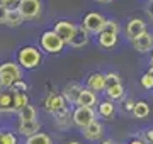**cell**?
<instances>
[{"label":"cell","instance_id":"cell-1","mask_svg":"<svg viewBox=\"0 0 153 144\" xmlns=\"http://www.w3.org/2000/svg\"><path fill=\"white\" fill-rule=\"evenodd\" d=\"M19 80H22L19 63L5 61L0 65V90H12Z\"/></svg>","mask_w":153,"mask_h":144},{"label":"cell","instance_id":"cell-2","mask_svg":"<svg viewBox=\"0 0 153 144\" xmlns=\"http://www.w3.org/2000/svg\"><path fill=\"white\" fill-rule=\"evenodd\" d=\"M41 61H43V54L36 46H22L17 51V63H19V66L26 68V70L38 68Z\"/></svg>","mask_w":153,"mask_h":144},{"label":"cell","instance_id":"cell-3","mask_svg":"<svg viewBox=\"0 0 153 144\" xmlns=\"http://www.w3.org/2000/svg\"><path fill=\"white\" fill-rule=\"evenodd\" d=\"M39 44H41L43 51H46L49 54H58V53L63 51L66 43L55 32V31H46V32H43V36L39 39Z\"/></svg>","mask_w":153,"mask_h":144},{"label":"cell","instance_id":"cell-4","mask_svg":"<svg viewBox=\"0 0 153 144\" xmlns=\"http://www.w3.org/2000/svg\"><path fill=\"white\" fill-rule=\"evenodd\" d=\"M105 21H107V19H104L102 14H99V12H88L87 15L83 17L82 27L85 29L88 34H100L104 31Z\"/></svg>","mask_w":153,"mask_h":144},{"label":"cell","instance_id":"cell-5","mask_svg":"<svg viewBox=\"0 0 153 144\" xmlns=\"http://www.w3.org/2000/svg\"><path fill=\"white\" fill-rule=\"evenodd\" d=\"M17 10L21 12V15L24 17V21H34L41 15L43 5H41V0H21L19 5L16 7Z\"/></svg>","mask_w":153,"mask_h":144},{"label":"cell","instance_id":"cell-6","mask_svg":"<svg viewBox=\"0 0 153 144\" xmlns=\"http://www.w3.org/2000/svg\"><path fill=\"white\" fill-rule=\"evenodd\" d=\"M71 120L75 126L85 129L95 120V112H94V109H88V107H76L71 114Z\"/></svg>","mask_w":153,"mask_h":144},{"label":"cell","instance_id":"cell-7","mask_svg":"<svg viewBox=\"0 0 153 144\" xmlns=\"http://www.w3.org/2000/svg\"><path fill=\"white\" fill-rule=\"evenodd\" d=\"M66 102L65 97H63V93H49L46 98L43 100V105L44 109L51 114V115H56V114H60L61 110H65L66 107Z\"/></svg>","mask_w":153,"mask_h":144},{"label":"cell","instance_id":"cell-8","mask_svg":"<svg viewBox=\"0 0 153 144\" xmlns=\"http://www.w3.org/2000/svg\"><path fill=\"white\" fill-rule=\"evenodd\" d=\"M76 27L78 26H75L71 21H58L55 24V29L53 31L65 41L66 44H70L71 39L75 37V34H76Z\"/></svg>","mask_w":153,"mask_h":144},{"label":"cell","instance_id":"cell-9","mask_svg":"<svg viewBox=\"0 0 153 144\" xmlns=\"http://www.w3.org/2000/svg\"><path fill=\"white\" fill-rule=\"evenodd\" d=\"M145 32H146V24H145L143 19L133 17V19L128 21V24H126V36H128V39L131 43L134 39H138L140 36H143Z\"/></svg>","mask_w":153,"mask_h":144},{"label":"cell","instance_id":"cell-10","mask_svg":"<svg viewBox=\"0 0 153 144\" xmlns=\"http://www.w3.org/2000/svg\"><path fill=\"white\" fill-rule=\"evenodd\" d=\"M0 112H17L14 90H0Z\"/></svg>","mask_w":153,"mask_h":144},{"label":"cell","instance_id":"cell-11","mask_svg":"<svg viewBox=\"0 0 153 144\" xmlns=\"http://www.w3.org/2000/svg\"><path fill=\"white\" fill-rule=\"evenodd\" d=\"M87 88L92 90V92H104L107 88L105 85V75L104 73L94 71L87 76Z\"/></svg>","mask_w":153,"mask_h":144},{"label":"cell","instance_id":"cell-12","mask_svg":"<svg viewBox=\"0 0 153 144\" xmlns=\"http://www.w3.org/2000/svg\"><path fill=\"white\" fill-rule=\"evenodd\" d=\"M133 46L138 53H148L153 49V34L152 32H145L143 36H140L138 39L133 41Z\"/></svg>","mask_w":153,"mask_h":144},{"label":"cell","instance_id":"cell-13","mask_svg":"<svg viewBox=\"0 0 153 144\" xmlns=\"http://www.w3.org/2000/svg\"><path fill=\"white\" fill-rule=\"evenodd\" d=\"M82 92H83V87L80 83H70V85H66L65 88H63V97H65L66 102H70V104H75L76 105Z\"/></svg>","mask_w":153,"mask_h":144},{"label":"cell","instance_id":"cell-14","mask_svg":"<svg viewBox=\"0 0 153 144\" xmlns=\"http://www.w3.org/2000/svg\"><path fill=\"white\" fill-rule=\"evenodd\" d=\"M102 134H104V127H102V124L97 120H94L90 126L83 129V136L88 139V141H97V139L102 137Z\"/></svg>","mask_w":153,"mask_h":144},{"label":"cell","instance_id":"cell-15","mask_svg":"<svg viewBox=\"0 0 153 144\" xmlns=\"http://www.w3.org/2000/svg\"><path fill=\"white\" fill-rule=\"evenodd\" d=\"M39 129H41V124L38 120H29V122H19V134L21 136H26V137H31L34 134L39 132Z\"/></svg>","mask_w":153,"mask_h":144},{"label":"cell","instance_id":"cell-16","mask_svg":"<svg viewBox=\"0 0 153 144\" xmlns=\"http://www.w3.org/2000/svg\"><path fill=\"white\" fill-rule=\"evenodd\" d=\"M95 104H97V95H95V92H92V90H88V88H83V92L80 93V98H78V104H76V105L92 109Z\"/></svg>","mask_w":153,"mask_h":144},{"label":"cell","instance_id":"cell-17","mask_svg":"<svg viewBox=\"0 0 153 144\" xmlns=\"http://www.w3.org/2000/svg\"><path fill=\"white\" fill-rule=\"evenodd\" d=\"M88 39H90L88 37V32L82 27V26H78V27H76V34H75V37L71 39L70 46L71 48H83V46L88 44Z\"/></svg>","mask_w":153,"mask_h":144},{"label":"cell","instance_id":"cell-18","mask_svg":"<svg viewBox=\"0 0 153 144\" xmlns=\"http://www.w3.org/2000/svg\"><path fill=\"white\" fill-rule=\"evenodd\" d=\"M99 44L105 48V49H111V48H114L117 44V34L114 32H107V31H102V32L99 34Z\"/></svg>","mask_w":153,"mask_h":144},{"label":"cell","instance_id":"cell-19","mask_svg":"<svg viewBox=\"0 0 153 144\" xmlns=\"http://www.w3.org/2000/svg\"><path fill=\"white\" fill-rule=\"evenodd\" d=\"M22 22H24V17L21 15V12L17 10V9H9L5 26H9V27H19Z\"/></svg>","mask_w":153,"mask_h":144},{"label":"cell","instance_id":"cell-20","mask_svg":"<svg viewBox=\"0 0 153 144\" xmlns=\"http://www.w3.org/2000/svg\"><path fill=\"white\" fill-rule=\"evenodd\" d=\"M17 115H19V120L21 122H29V120H36V119H38V112H36V109L29 104L27 107H24L22 110L17 112Z\"/></svg>","mask_w":153,"mask_h":144},{"label":"cell","instance_id":"cell-21","mask_svg":"<svg viewBox=\"0 0 153 144\" xmlns=\"http://www.w3.org/2000/svg\"><path fill=\"white\" fill-rule=\"evenodd\" d=\"M105 95L109 97V100H119L124 97V87L123 83L121 85H114V87H109V88H105Z\"/></svg>","mask_w":153,"mask_h":144},{"label":"cell","instance_id":"cell-22","mask_svg":"<svg viewBox=\"0 0 153 144\" xmlns=\"http://www.w3.org/2000/svg\"><path fill=\"white\" fill-rule=\"evenodd\" d=\"M148 114H150V107L146 102H143V100L136 102V105L133 109V115L136 119H145V117H148Z\"/></svg>","mask_w":153,"mask_h":144},{"label":"cell","instance_id":"cell-23","mask_svg":"<svg viewBox=\"0 0 153 144\" xmlns=\"http://www.w3.org/2000/svg\"><path fill=\"white\" fill-rule=\"evenodd\" d=\"M99 114L102 117H111L114 115V104L111 102V100H104V102H100V105H99Z\"/></svg>","mask_w":153,"mask_h":144},{"label":"cell","instance_id":"cell-24","mask_svg":"<svg viewBox=\"0 0 153 144\" xmlns=\"http://www.w3.org/2000/svg\"><path fill=\"white\" fill-rule=\"evenodd\" d=\"M26 144H51V137L44 132H38L26 139Z\"/></svg>","mask_w":153,"mask_h":144},{"label":"cell","instance_id":"cell-25","mask_svg":"<svg viewBox=\"0 0 153 144\" xmlns=\"http://www.w3.org/2000/svg\"><path fill=\"white\" fill-rule=\"evenodd\" d=\"M55 117V122H56V126L58 127H65L66 126V122L70 120V110H68V107H66L65 110H61L60 114H56Z\"/></svg>","mask_w":153,"mask_h":144},{"label":"cell","instance_id":"cell-26","mask_svg":"<svg viewBox=\"0 0 153 144\" xmlns=\"http://www.w3.org/2000/svg\"><path fill=\"white\" fill-rule=\"evenodd\" d=\"M105 85H107V88L109 87H114V85H121V76L114 71L105 73Z\"/></svg>","mask_w":153,"mask_h":144},{"label":"cell","instance_id":"cell-27","mask_svg":"<svg viewBox=\"0 0 153 144\" xmlns=\"http://www.w3.org/2000/svg\"><path fill=\"white\" fill-rule=\"evenodd\" d=\"M104 31L119 34V24H117V21H116V19H107V21H105V26H104Z\"/></svg>","mask_w":153,"mask_h":144},{"label":"cell","instance_id":"cell-28","mask_svg":"<svg viewBox=\"0 0 153 144\" xmlns=\"http://www.w3.org/2000/svg\"><path fill=\"white\" fill-rule=\"evenodd\" d=\"M0 144H17V137L12 132H2L0 134Z\"/></svg>","mask_w":153,"mask_h":144},{"label":"cell","instance_id":"cell-29","mask_svg":"<svg viewBox=\"0 0 153 144\" xmlns=\"http://www.w3.org/2000/svg\"><path fill=\"white\" fill-rule=\"evenodd\" d=\"M141 87L146 90H153V75L152 73H145L141 76Z\"/></svg>","mask_w":153,"mask_h":144},{"label":"cell","instance_id":"cell-30","mask_svg":"<svg viewBox=\"0 0 153 144\" xmlns=\"http://www.w3.org/2000/svg\"><path fill=\"white\" fill-rule=\"evenodd\" d=\"M7 15H9V7H5V5L0 4V24L7 22Z\"/></svg>","mask_w":153,"mask_h":144},{"label":"cell","instance_id":"cell-31","mask_svg":"<svg viewBox=\"0 0 153 144\" xmlns=\"http://www.w3.org/2000/svg\"><path fill=\"white\" fill-rule=\"evenodd\" d=\"M12 90H16V92H27V83H24L22 80H19V82L14 85V88Z\"/></svg>","mask_w":153,"mask_h":144},{"label":"cell","instance_id":"cell-32","mask_svg":"<svg viewBox=\"0 0 153 144\" xmlns=\"http://www.w3.org/2000/svg\"><path fill=\"white\" fill-rule=\"evenodd\" d=\"M19 2H21V0H0V4L5 5V7H9V9H12V7L16 9V7L19 5Z\"/></svg>","mask_w":153,"mask_h":144},{"label":"cell","instance_id":"cell-33","mask_svg":"<svg viewBox=\"0 0 153 144\" xmlns=\"http://www.w3.org/2000/svg\"><path fill=\"white\" fill-rule=\"evenodd\" d=\"M134 105H136V102H133V100H126L124 104V109L128 112H133V109H134Z\"/></svg>","mask_w":153,"mask_h":144},{"label":"cell","instance_id":"cell-34","mask_svg":"<svg viewBox=\"0 0 153 144\" xmlns=\"http://www.w3.org/2000/svg\"><path fill=\"white\" fill-rule=\"evenodd\" d=\"M145 136H146V141H148V143H152V144H153V129H148Z\"/></svg>","mask_w":153,"mask_h":144},{"label":"cell","instance_id":"cell-35","mask_svg":"<svg viewBox=\"0 0 153 144\" xmlns=\"http://www.w3.org/2000/svg\"><path fill=\"white\" fill-rule=\"evenodd\" d=\"M148 15H150V19L153 21V2L148 5Z\"/></svg>","mask_w":153,"mask_h":144},{"label":"cell","instance_id":"cell-36","mask_svg":"<svg viewBox=\"0 0 153 144\" xmlns=\"http://www.w3.org/2000/svg\"><path fill=\"white\" fill-rule=\"evenodd\" d=\"M129 144H145V143L141 139H133V141H129Z\"/></svg>","mask_w":153,"mask_h":144},{"label":"cell","instance_id":"cell-37","mask_svg":"<svg viewBox=\"0 0 153 144\" xmlns=\"http://www.w3.org/2000/svg\"><path fill=\"white\" fill-rule=\"evenodd\" d=\"M102 144H117V143L112 141V139H105V141H102Z\"/></svg>","mask_w":153,"mask_h":144},{"label":"cell","instance_id":"cell-38","mask_svg":"<svg viewBox=\"0 0 153 144\" xmlns=\"http://www.w3.org/2000/svg\"><path fill=\"white\" fill-rule=\"evenodd\" d=\"M95 2H99V4H109V2H112V0H95Z\"/></svg>","mask_w":153,"mask_h":144},{"label":"cell","instance_id":"cell-39","mask_svg":"<svg viewBox=\"0 0 153 144\" xmlns=\"http://www.w3.org/2000/svg\"><path fill=\"white\" fill-rule=\"evenodd\" d=\"M68 144H80V143H78V141H70Z\"/></svg>","mask_w":153,"mask_h":144},{"label":"cell","instance_id":"cell-40","mask_svg":"<svg viewBox=\"0 0 153 144\" xmlns=\"http://www.w3.org/2000/svg\"><path fill=\"white\" fill-rule=\"evenodd\" d=\"M150 65H152V68H153V53H152V61H150Z\"/></svg>","mask_w":153,"mask_h":144},{"label":"cell","instance_id":"cell-41","mask_svg":"<svg viewBox=\"0 0 153 144\" xmlns=\"http://www.w3.org/2000/svg\"><path fill=\"white\" fill-rule=\"evenodd\" d=\"M0 134H2V129H0Z\"/></svg>","mask_w":153,"mask_h":144}]
</instances>
